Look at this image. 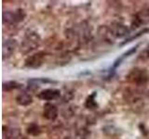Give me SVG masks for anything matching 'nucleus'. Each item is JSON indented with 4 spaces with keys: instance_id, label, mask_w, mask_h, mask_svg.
Here are the masks:
<instances>
[{
    "instance_id": "f257e3e1",
    "label": "nucleus",
    "mask_w": 149,
    "mask_h": 139,
    "mask_svg": "<svg viewBox=\"0 0 149 139\" xmlns=\"http://www.w3.org/2000/svg\"><path fill=\"white\" fill-rule=\"evenodd\" d=\"M57 91H54V90H47V91H43L41 93L40 97L44 99H51V98H54V97L57 96Z\"/></svg>"
}]
</instances>
